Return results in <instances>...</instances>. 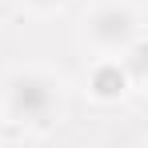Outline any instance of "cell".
Masks as SVG:
<instances>
[{
    "mask_svg": "<svg viewBox=\"0 0 148 148\" xmlns=\"http://www.w3.org/2000/svg\"><path fill=\"white\" fill-rule=\"evenodd\" d=\"M0 116L4 124L44 132L64 116V80L48 68H12L0 80Z\"/></svg>",
    "mask_w": 148,
    "mask_h": 148,
    "instance_id": "obj_1",
    "label": "cell"
},
{
    "mask_svg": "<svg viewBox=\"0 0 148 148\" xmlns=\"http://www.w3.org/2000/svg\"><path fill=\"white\" fill-rule=\"evenodd\" d=\"M140 32V12L128 0H104L84 16V44L96 56H120Z\"/></svg>",
    "mask_w": 148,
    "mask_h": 148,
    "instance_id": "obj_2",
    "label": "cell"
},
{
    "mask_svg": "<svg viewBox=\"0 0 148 148\" xmlns=\"http://www.w3.org/2000/svg\"><path fill=\"white\" fill-rule=\"evenodd\" d=\"M84 92L96 104H120L132 92V76L124 72L120 56H96L84 68Z\"/></svg>",
    "mask_w": 148,
    "mask_h": 148,
    "instance_id": "obj_3",
    "label": "cell"
},
{
    "mask_svg": "<svg viewBox=\"0 0 148 148\" xmlns=\"http://www.w3.org/2000/svg\"><path fill=\"white\" fill-rule=\"evenodd\" d=\"M120 64H124V72L132 76V84H144L148 88V32H140V36L120 52Z\"/></svg>",
    "mask_w": 148,
    "mask_h": 148,
    "instance_id": "obj_4",
    "label": "cell"
},
{
    "mask_svg": "<svg viewBox=\"0 0 148 148\" xmlns=\"http://www.w3.org/2000/svg\"><path fill=\"white\" fill-rule=\"evenodd\" d=\"M24 12H32V16H56V12H64V4L68 0H16Z\"/></svg>",
    "mask_w": 148,
    "mask_h": 148,
    "instance_id": "obj_5",
    "label": "cell"
},
{
    "mask_svg": "<svg viewBox=\"0 0 148 148\" xmlns=\"http://www.w3.org/2000/svg\"><path fill=\"white\" fill-rule=\"evenodd\" d=\"M0 124H4V116H0Z\"/></svg>",
    "mask_w": 148,
    "mask_h": 148,
    "instance_id": "obj_6",
    "label": "cell"
}]
</instances>
